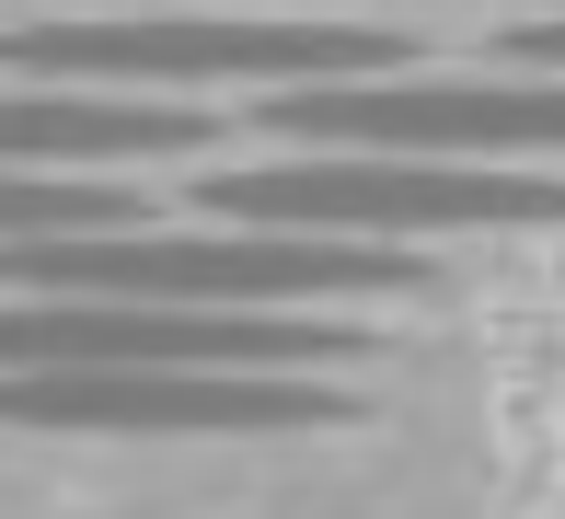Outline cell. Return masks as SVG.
I'll return each mask as SVG.
<instances>
[{"instance_id": "52a82bcc", "label": "cell", "mask_w": 565, "mask_h": 519, "mask_svg": "<svg viewBox=\"0 0 565 519\" xmlns=\"http://www.w3.org/2000/svg\"><path fill=\"white\" fill-rule=\"evenodd\" d=\"M220 116L173 93H82V82H12L0 93V162L12 173H127V162H196Z\"/></svg>"}, {"instance_id": "8992f818", "label": "cell", "mask_w": 565, "mask_h": 519, "mask_svg": "<svg viewBox=\"0 0 565 519\" xmlns=\"http://www.w3.org/2000/svg\"><path fill=\"white\" fill-rule=\"evenodd\" d=\"M347 415L312 370H0V427H93V438H231V427H323Z\"/></svg>"}, {"instance_id": "9c48e42d", "label": "cell", "mask_w": 565, "mask_h": 519, "mask_svg": "<svg viewBox=\"0 0 565 519\" xmlns=\"http://www.w3.org/2000/svg\"><path fill=\"white\" fill-rule=\"evenodd\" d=\"M508 59H520V70H565V23H520V35H508Z\"/></svg>"}, {"instance_id": "7a4b0ae2", "label": "cell", "mask_w": 565, "mask_h": 519, "mask_svg": "<svg viewBox=\"0 0 565 519\" xmlns=\"http://www.w3.org/2000/svg\"><path fill=\"white\" fill-rule=\"evenodd\" d=\"M196 208L209 220H277V231L427 243V231H554L565 173H543V162H450V150H300V162L196 173Z\"/></svg>"}, {"instance_id": "3957f363", "label": "cell", "mask_w": 565, "mask_h": 519, "mask_svg": "<svg viewBox=\"0 0 565 519\" xmlns=\"http://www.w3.org/2000/svg\"><path fill=\"white\" fill-rule=\"evenodd\" d=\"M12 82H82V93H300V82H370L404 70V35L370 23H23L0 35Z\"/></svg>"}, {"instance_id": "5b68a950", "label": "cell", "mask_w": 565, "mask_h": 519, "mask_svg": "<svg viewBox=\"0 0 565 519\" xmlns=\"http://www.w3.org/2000/svg\"><path fill=\"white\" fill-rule=\"evenodd\" d=\"M266 139L323 150H450V162H565V70H370V82L266 93Z\"/></svg>"}, {"instance_id": "6da1fadb", "label": "cell", "mask_w": 565, "mask_h": 519, "mask_svg": "<svg viewBox=\"0 0 565 519\" xmlns=\"http://www.w3.org/2000/svg\"><path fill=\"white\" fill-rule=\"evenodd\" d=\"M0 289H82V300H173V311H323V300H404L427 289L416 243L358 231H277V220H127V231H46L0 243Z\"/></svg>"}, {"instance_id": "ba28073f", "label": "cell", "mask_w": 565, "mask_h": 519, "mask_svg": "<svg viewBox=\"0 0 565 519\" xmlns=\"http://www.w3.org/2000/svg\"><path fill=\"white\" fill-rule=\"evenodd\" d=\"M127 220H162L139 186L116 173H12L0 162V243H46V231H127Z\"/></svg>"}, {"instance_id": "277c9868", "label": "cell", "mask_w": 565, "mask_h": 519, "mask_svg": "<svg viewBox=\"0 0 565 519\" xmlns=\"http://www.w3.org/2000/svg\"><path fill=\"white\" fill-rule=\"evenodd\" d=\"M358 324L300 311H173V300H82L23 289L0 300V370H347Z\"/></svg>"}]
</instances>
